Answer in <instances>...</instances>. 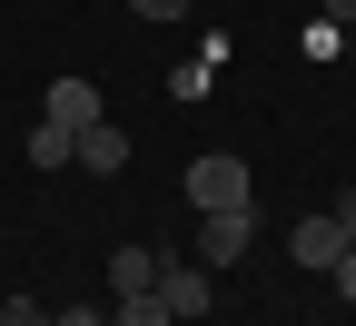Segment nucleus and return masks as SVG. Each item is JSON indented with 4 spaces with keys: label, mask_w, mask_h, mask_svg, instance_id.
<instances>
[{
    "label": "nucleus",
    "mask_w": 356,
    "mask_h": 326,
    "mask_svg": "<svg viewBox=\"0 0 356 326\" xmlns=\"http://www.w3.org/2000/svg\"><path fill=\"white\" fill-rule=\"evenodd\" d=\"M188 208L208 218V208H257V178H248V158L238 149H208V158H188Z\"/></svg>",
    "instance_id": "obj_1"
},
{
    "label": "nucleus",
    "mask_w": 356,
    "mask_h": 326,
    "mask_svg": "<svg viewBox=\"0 0 356 326\" xmlns=\"http://www.w3.org/2000/svg\"><path fill=\"white\" fill-rule=\"evenodd\" d=\"M159 307H168V316H208V307H218V267H198V257L168 247V257H159Z\"/></svg>",
    "instance_id": "obj_2"
},
{
    "label": "nucleus",
    "mask_w": 356,
    "mask_h": 326,
    "mask_svg": "<svg viewBox=\"0 0 356 326\" xmlns=\"http://www.w3.org/2000/svg\"><path fill=\"white\" fill-rule=\"evenodd\" d=\"M257 247V208H208L198 218V267H238Z\"/></svg>",
    "instance_id": "obj_3"
},
{
    "label": "nucleus",
    "mask_w": 356,
    "mask_h": 326,
    "mask_svg": "<svg viewBox=\"0 0 356 326\" xmlns=\"http://www.w3.org/2000/svg\"><path fill=\"white\" fill-rule=\"evenodd\" d=\"M287 257L327 277V267L346 257V227H337V208H317V218H297V227H287Z\"/></svg>",
    "instance_id": "obj_4"
},
{
    "label": "nucleus",
    "mask_w": 356,
    "mask_h": 326,
    "mask_svg": "<svg viewBox=\"0 0 356 326\" xmlns=\"http://www.w3.org/2000/svg\"><path fill=\"white\" fill-rule=\"evenodd\" d=\"M40 119L70 129V138H79V129H99V119H109V109H99V79H50V109H40Z\"/></svg>",
    "instance_id": "obj_5"
},
{
    "label": "nucleus",
    "mask_w": 356,
    "mask_h": 326,
    "mask_svg": "<svg viewBox=\"0 0 356 326\" xmlns=\"http://www.w3.org/2000/svg\"><path fill=\"white\" fill-rule=\"evenodd\" d=\"M159 287V247H109V297H149Z\"/></svg>",
    "instance_id": "obj_6"
},
{
    "label": "nucleus",
    "mask_w": 356,
    "mask_h": 326,
    "mask_svg": "<svg viewBox=\"0 0 356 326\" xmlns=\"http://www.w3.org/2000/svg\"><path fill=\"white\" fill-rule=\"evenodd\" d=\"M79 168H99V178H119V168H129V129H119V119H99V129H79Z\"/></svg>",
    "instance_id": "obj_7"
},
{
    "label": "nucleus",
    "mask_w": 356,
    "mask_h": 326,
    "mask_svg": "<svg viewBox=\"0 0 356 326\" xmlns=\"http://www.w3.org/2000/svg\"><path fill=\"white\" fill-rule=\"evenodd\" d=\"M20 158H30V168H79V138H70V129H50V119H40V129L20 138Z\"/></svg>",
    "instance_id": "obj_8"
},
{
    "label": "nucleus",
    "mask_w": 356,
    "mask_h": 326,
    "mask_svg": "<svg viewBox=\"0 0 356 326\" xmlns=\"http://www.w3.org/2000/svg\"><path fill=\"white\" fill-rule=\"evenodd\" d=\"M109 326H178V316H168L159 287H149V297H109Z\"/></svg>",
    "instance_id": "obj_9"
},
{
    "label": "nucleus",
    "mask_w": 356,
    "mask_h": 326,
    "mask_svg": "<svg viewBox=\"0 0 356 326\" xmlns=\"http://www.w3.org/2000/svg\"><path fill=\"white\" fill-rule=\"evenodd\" d=\"M129 10H139V20H188L198 0H129Z\"/></svg>",
    "instance_id": "obj_10"
},
{
    "label": "nucleus",
    "mask_w": 356,
    "mask_h": 326,
    "mask_svg": "<svg viewBox=\"0 0 356 326\" xmlns=\"http://www.w3.org/2000/svg\"><path fill=\"white\" fill-rule=\"evenodd\" d=\"M0 326H50V307H30V297H10V307H0Z\"/></svg>",
    "instance_id": "obj_11"
},
{
    "label": "nucleus",
    "mask_w": 356,
    "mask_h": 326,
    "mask_svg": "<svg viewBox=\"0 0 356 326\" xmlns=\"http://www.w3.org/2000/svg\"><path fill=\"white\" fill-rule=\"evenodd\" d=\"M50 326H109V307H50Z\"/></svg>",
    "instance_id": "obj_12"
},
{
    "label": "nucleus",
    "mask_w": 356,
    "mask_h": 326,
    "mask_svg": "<svg viewBox=\"0 0 356 326\" xmlns=\"http://www.w3.org/2000/svg\"><path fill=\"white\" fill-rule=\"evenodd\" d=\"M327 277H337V297H346V307H356V247H346V257H337V267H327Z\"/></svg>",
    "instance_id": "obj_13"
},
{
    "label": "nucleus",
    "mask_w": 356,
    "mask_h": 326,
    "mask_svg": "<svg viewBox=\"0 0 356 326\" xmlns=\"http://www.w3.org/2000/svg\"><path fill=\"white\" fill-rule=\"evenodd\" d=\"M337 227H346V247H356V188H346V198H337Z\"/></svg>",
    "instance_id": "obj_14"
},
{
    "label": "nucleus",
    "mask_w": 356,
    "mask_h": 326,
    "mask_svg": "<svg viewBox=\"0 0 356 326\" xmlns=\"http://www.w3.org/2000/svg\"><path fill=\"white\" fill-rule=\"evenodd\" d=\"M327 20H337V30H356V0H327Z\"/></svg>",
    "instance_id": "obj_15"
}]
</instances>
